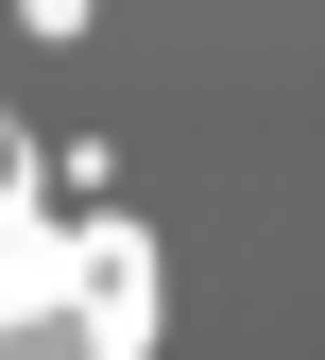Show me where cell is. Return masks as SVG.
Here are the masks:
<instances>
[{
  "label": "cell",
  "mask_w": 325,
  "mask_h": 360,
  "mask_svg": "<svg viewBox=\"0 0 325 360\" xmlns=\"http://www.w3.org/2000/svg\"><path fill=\"white\" fill-rule=\"evenodd\" d=\"M0 223H34V138H18V103H0Z\"/></svg>",
  "instance_id": "2"
},
{
  "label": "cell",
  "mask_w": 325,
  "mask_h": 360,
  "mask_svg": "<svg viewBox=\"0 0 325 360\" xmlns=\"http://www.w3.org/2000/svg\"><path fill=\"white\" fill-rule=\"evenodd\" d=\"M0 360H154L137 223H0Z\"/></svg>",
  "instance_id": "1"
}]
</instances>
